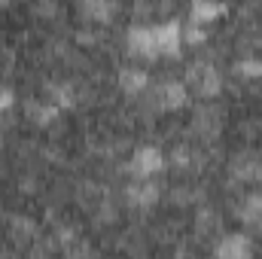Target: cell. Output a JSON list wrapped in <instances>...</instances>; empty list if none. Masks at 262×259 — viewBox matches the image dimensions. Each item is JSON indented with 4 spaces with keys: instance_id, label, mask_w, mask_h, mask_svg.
Masks as SVG:
<instances>
[{
    "instance_id": "cell-1",
    "label": "cell",
    "mask_w": 262,
    "mask_h": 259,
    "mask_svg": "<svg viewBox=\"0 0 262 259\" xmlns=\"http://www.w3.org/2000/svg\"><path fill=\"white\" fill-rule=\"evenodd\" d=\"M162 168H165V156L159 153V146H137L128 162V171L137 180H152Z\"/></svg>"
},
{
    "instance_id": "cell-2",
    "label": "cell",
    "mask_w": 262,
    "mask_h": 259,
    "mask_svg": "<svg viewBox=\"0 0 262 259\" xmlns=\"http://www.w3.org/2000/svg\"><path fill=\"white\" fill-rule=\"evenodd\" d=\"M189 82L195 85V92L201 98H213V95H220V89H223V79H220V73H216V67L207 64V61H195V64L189 67Z\"/></svg>"
},
{
    "instance_id": "cell-3",
    "label": "cell",
    "mask_w": 262,
    "mask_h": 259,
    "mask_svg": "<svg viewBox=\"0 0 262 259\" xmlns=\"http://www.w3.org/2000/svg\"><path fill=\"white\" fill-rule=\"evenodd\" d=\"M152 34H156V49L165 52V55H180V40H183V25L180 21H159L152 25Z\"/></svg>"
},
{
    "instance_id": "cell-4",
    "label": "cell",
    "mask_w": 262,
    "mask_h": 259,
    "mask_svg": "<svg viewBox=\"0 0 262 259\" xmlns=\"http://www.w3.org/2000/svg\"><path fill=\"white\" fill-rule=\"evenodd\" d=\"M128 52L131 55H140V58H156V55H159L152 25H137V28H131L128 31Z\"/></svg>"
},
{
    "instance_id": "cell-5",
    "label": "cell",
    "mask_w": 262,
    "mask_h": 259,
    "mask_svg": "<svg viewBox=\"0 0 262 259\" xmlns=\"http://www.w3.org/2000/svg\"><path fill=\"white\" fill-rule=\"evenodd\" d=\"M216 259H253V247H250V238L235 232V235H226L220 244H216Z\"/></svg>"
},
{
    "instance_id": "cell-6",
    "label": "cell",
    "mask_w": 262,
    "mask_h": 259,
    "mask_svg": "<svg viewBox=\"0 0 262 259\" xmlns=\"http://www.w3.org/2000/svg\"><path fill=\"white\" fill-rule=\"evenodd\" d=\"M183 104H186V85H183V82L168 79V82H162V85L156 89V107H159V110H177V107H183Z\"/></svg>"
},
{
    "instance_id": "cell-7",
    "label": "cell",
    "mask_w": 262,
    "mask_h": 259,
    "mask_svg": "<svg viewBox=\"0 0 262 259\" xmlns=\"http://www.w3.org/2000/svg\"><path fill=\"white\" fill-rule=\"evenodd\" d=\"M128 201L134 207H149V204H156V198H159V186L152 183V180H137V183H131L128 186Z\"/></svg>"
},
{
    "instance_id": "cell-8",
    "label": "cell",
    "mask_w": 262,
    "mask_h": 259,
    "mask_svg": "<svg viewBox=\"0 0 262 259\" xmlns=\"http://www.w3.org/2000/svg\"><path fill=\"white\" fill-rule=\"evenodd\" d=\"M146 82H149V76L143 70H137V67H122L119 70V89L125 95H140L146 89Z\"/></svg>"
},
{
    "instance_id": "cell-9",
    "label": "cell",
    "mask_w": 262,
    "mask_h": 259,
    "mask_svg": "<svg viewBox=\"0 0 262 259\" xmlns=\"http://www.w3.org/2000/svg\"><path fill=\"white\" fill-rule=\"evenodd\" d=\"M223 12H226V6H223V3L195 0V3H192V9H189V21H192V25H207L210 18H216V15H223Z\"/></svg>"
},
{
    "instance_id": "cell-10",
    "label": "cell",
    "mask_w": 262,
    "mask_h": 259,
    "mask_svg": "<svg viewBox=\"0 0 262 259\" xmlns=\"http://www.w3.org/2000/svg\"><path fill=\"white\" fill-rule=\"evenodd\" d=\"M116 9H119L116 3H104V0H101V3H82V6H79V12H82L85 18L98 21V25H104V21H107Z\"/></svg>"
},
{
    "instance_id": "cell-11",
    "label": "cell",
    "mask_w": 262,
    "mask_h": 259,
    "mask_svg": "<svg viewBox=\"0 0 262 259\" xmlns=\"http://www.w3.org/2000/svg\"><path fill=\"white\" fill-rule=\"evenodd\" d=\"M28 113L37 125H49L58 116V107H43V104H28Z\"/></svg>"
},
{
    "instance_id": "cell-12",
    "label": "cell",
    "mask_w": 262,
    "mask_h": 259,
    "mask_svg": "<svg viewBox=\"0 0 262 259\" xmlns=\"http://www.w3.org/2000/svg\"><path fill=\"white\" fill-rule=\"evenodd\" d=\"M235 73L244 76V79H256V76H262V58H241V61L235 64Z\"/></svg>"
},
{
    "instance_id": "cell-13",
    "label": "cell",
    "mask_w": 262,
    "mask_h": 259,
    "mask_svg": "<svg viewBox=\"0 0 262 259\" xmlns=\"http://www.w3.org/2000/svg\"><path fill=\"white\" fill-rule=\"evenodd\" d=\"M183 37H186V40H189V43H201V40H204V37H207V31H204V28H201V25H192V21H189V25H186V28H183Z\"/></svg>"
},
{
    "instance_id": "cell-14",
    "label": "cell",
    "mask_w": 262,
    "mask_h": 259,
    "mask_svg": "<svg viewBox=\"0 0 262 259\" xmlns=\"http://www.w3.org/2000/svg\"><path fill=\"white\" fill-rule=\"evenodd\" d=\"M12 104V89H0V110H6Z\"/></svg>"
}]
</instances>
